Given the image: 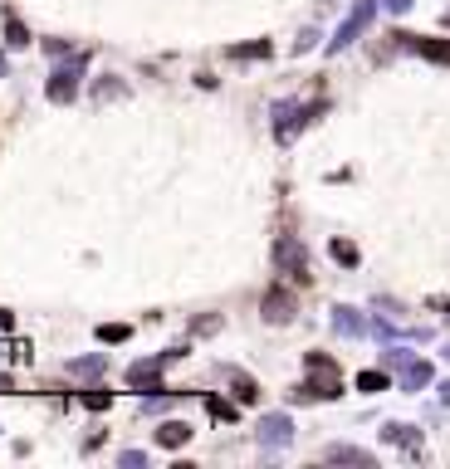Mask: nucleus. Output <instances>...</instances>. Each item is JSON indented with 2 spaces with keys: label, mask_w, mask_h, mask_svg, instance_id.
<instances>
[{
  "label": "nucleus",
  "mask_w": 450,
  "mask_h": 469,
  "mask_svg": "<svg viewBox=\"0 0 450 469\" xmlns=\"http://www.w3.org/2000/svg\"><path fill=\"white\" fill-rule=\"evenodd\" d=\"M304 367L314 372V381L304 386L309 396H323V401H328V396H342V376H338L333 357H323V352H309V357H304Z\"/></svg>",
  "instance_id": "obj_1"
},
{
  "label": "nucleus",
  "mask_w": 450,
  "mask_h": 469,
  "mask_svg": "<svg viewBox=\"0 0 450 469\" xmlns=\"http://www.w3.org/2000/svg\"><path fill=\"white\" fill-rule=\"evenodd\" d=\"M274 264H279L294 283H309V259H304L299 240H279V245H274Z\"/></svg>",
  "instance_id": "obj_2"
},
{
  "label": "nucleus",
  "mask_w": 450,
  "mask_h": 469,
  "mask_svg": "<svg viewBox=\"0 0 450 469\" xmlns=\"http://www.w3.org/2000/svg\"><path fill=\"white\" fill-rule=\"evenodd\" d=\"M259 308H264V318H269V323H289L299 303H294V293H289V288H269Z\"/></svg>",
  "instance_id": "obj_3"
},
{
  "label": "nucleus",
  "mask_w": 450,
  "mask_h": 469,
  "mask_svg": "<svg viewBox=\"0 0 450 469\" xmlns=\"http://www.w3.org/2000/svg\"><path fill=\"white\" fill-rule=\"evenodd\" d=\"M191 440V425L186 420H167L162 430H157V445H167V450H176V445H186Z\"/></svg>",
  "instance_id": "obj_4"
},
{
  "label": "nucleus",
  "mask_w": 450,
  "mask_h": 469,
  "mask_svg": "<svg viewBox=\"0 0 450 469\" xmlns=\"http://www.w3.org/2000/svg\"><path fill=\"white\" fill-rule=\"evenodd\" d=\"M367 20H372V5H357V10H352V20L338 30V44H352V34H362V30H367Z\"/></svg>",
  "instance_id": "obj_5"
},
{
  "label": "nucleus",
  "mask_w": 450,
  "mask_h": 469,
  "mask_svg": "<svg viewBox=\"0 0 450 469\" xmlns=\"http://www.w3.org/2000/svg\"><path fill=\"white\" fill-rule=\"evenodd\" d=\"M74 89H79L74 69H59V74H54V84H49V98H54V103H69V98H74Z\"/></svg>",
  "instance_id": "obj_6"
},
{
  "label": "nucleus",
  "mask_w": 450,
  "mask_h": 469,
  "mask_svg": "<svg viewBox=\"0 0 450 469\" xmlns=\"http://www.w3.org/2000/svg\"><path fill=\"white\" fill-rule=\"evenodd\" d=\"M157 372H162V362H137V367L127 372V381H132V386H147V391H162V386H157Z\"/></svg>",
  "instance_id": "obj_7"
},
{
  "label": "nucleus",
  "mask_w": 450,
  "mask_h": 469,
  "mask_svg": "<svg viewBox=\"0 0 450 469\" xmlns=\"http://www.w3.org/2000/svg\"><path fill=\"white\" fill-rule=\"evenodd\" d=\"M225 381H230V386H235V396H240V401H245V406H250V401H255V396H259V386H255V381H250V376H245V372H235V367H230V372H225Z\"/></svg>",
  "instance_id": "obj_8"
},
{
  "label": "nucleus",
  "mask_w": 450,
  "mask_h": 469,
  "mask_svg": "<svg viewBox=\"0 0 450 469\" xmlns=\"http://www.w3.org/2000/svg\"><path fill=\"white\" fill-rule=\"evenodd\" d=\"M416 49H421L431 64H450V39H416Z\"/></svg>",
  "instance_id": "obj_9"
},
{
  "label": "nucleus",
  "mask_w": 450,
  "mask_h": 469,
  "mask_svg": "<svg viewBox=\"0 0 450 469\" xmlns=\"http://www.w3.org/2000/svg\"><path fill=\"white\" fill-rule=\"evenodd\" d=\"M328 460H347V465H372V455H367V450H352V445H333V450H328Z\"/></svg>",
  "instance_id": "obj_10"
},
{
  "label": "nucleus",
  "mask_w": 450,
  "mask_h": 469,
  "mask_svg": "<svg viewBox=\"0 0 450 469\" xmlns=\"http://www.w3.org/2000/svg\"><path fill=\"white\" fill-rule=\"evenodd\" d=\"M206 411H211L216 420H235V416H240V411H235L230 401H221V396H206Z\"/></svg>",
  "instance_id": "obj_11"
},
{
  "label": "nucleus",
  "mask_w": 450,
  "mask_h": 469,
  "mask_svg": "<svg viewBox=\"0 0 450 469\" xmlns=\"http://www.w3.org/2000/svg\"><path fill=\"white\" fill-rule=\"evenodd\" d=\"M235 59H269V39H259V44H240V49H230Z\"/></svg>",
  "instance_id": "obj_12"
},
{
  "label": "nucleus",
  "mask_w": 450,
  "mask_h": 469,
  "mask_svg": "<svg viewBox=\"0 0 450 469\" xmlns=\"http://www.w3.org/2000/svg\"><path fill=\"white\" fill-rule=\"evenodd\" d=\"M357 391H387V376L382 372H362L357 376Z\"/></svg>",
  "instance_id": "obj_13"
},
{
  "label": "nucleus",
  "mask_w": 450,
  "mask_h": 469,
  "mask_svg": "<svg viewBox=\"0 0 450 469\" xmlns=\"http://www.w3.org/2000/svg\"><path fill=\"white\" fill-rule=\"evenodd\" d=\"M333 259L338 264H357V250H352L347 240H333Z\"/></svg>",
  "instance_id": "obj_14"
},
{
  "label": "nucleus",
  "mask_w": 450,
  "mask_h": 469,
  "mask_svg": "<svg viewBox=\"0 0 450 469\" xmlns=\"http://www.w3.org/2000/svg\"><path fill=\"white\" fill-rule=\"evenodd\" d=\"M84 406H89V411H108L112 396H108V391H89V396H84Z\"/></svg>",
  "instance_id": "obj_15"
},
{
  "label": "nucleus",
  "mask_w": 450,
  "mask_h": 469,
  "mask_svg": "<svg viewBox=\"0 0 450 469\" xmlns=\"http://www.w3.org/2000/svg\"><path fill=\"white\" fill-rule=\"evenodd\" d=\"M5 34H10V44H30V34H25L20 20H5Z\"/></svg>",
  "instance_id": "obj_16"
},
{
  "label": "nucleus",
  "mask_w": 450,
  "mask_h": 469,
  "mask_svg": "<svg viewBox=\"0 0 450 469\" xmlns=\"http://www.w3.org/2000/svg\"><path fill=\"white\" fill-rule=\"evenodd\" d=\"M98 338H103V342H122V338H127V328H98Z\"/></svg>",
  "instance_id": "obj_17"
},
{
  "label": "nucleus",
  "mask_w": 450,
  "mask_h": 469,
  "mask_svg": "<svg viewBox=\"0 0 450 469\" xmlns=\"http://www.w3.org/2000/svg\"><path fill=\"white\" fill-rule=\"evenodd\" d=\"M15 328V318H10V308H0V333H10Z\"/></svg>",
  "instance_id": "obj_18"
},
{
  "label": "nucleus",
  "mask_w": 450,
  "mask_h": 469,
  "mask_svg": "<svg viewBox=\"0 0 450 469\" xmlns=\"http://www.w3.org/2000/svg\"><path fill=\"white\" fill-rule=\"evenodd\" d=\"M446 401H450V381H446Z\"/></svg>",
  "instance_id": "obj_19"
}]
</instances>
